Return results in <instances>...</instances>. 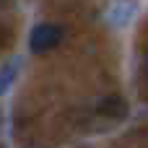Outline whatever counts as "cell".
Listing matches in <instances>:
<instances>
[{"mask_svg": "<svg viewBox=\"0 0 148 148\" xmlns=\"http://www.w3.org/2000/svg\"><path fill=\"white\" fill-rule=\"evenodd\" d=\"M3 3H5V0H0V5H3Z\"/></svg>", "mask_w": 148, "mask_h": 148, "instance_id": "8992f818", "label": "cell"}, {"mask_svg": "<svg viewBox=\"0 0 148 148\" xmlns=\"http://www.w3.org/2000/svg\"><path fill=\"white\" fill-rule=\"evenodd\" d=\"M135 10H138V3L135 0H114L109 5V10H107V21L114 29H122V26H127L133 21Z\"/></svg>", "mask_w": 148, "mask_h": 148, "instance_id": "7a4b0ae2", "label": "cell"}, {"mask_svg": "<svg viewBox=\"0 0 148 148\" xmlns=\"http://www.w3.org/2000/svg\"><path fill=\"white\" fill-rule=\"evenodd\" d=\"M65 36V29L57 26V23H39L36 29H31V36H29V49L34 55H42V52H49L52 47H57Z\"/></svg>", "mask_w": 148, "mask_h": 148, "instance_id": "6da1fadb", "label": "cell"}, {"mask_svg": "<svg viewBox=\"0 0 148 148\" xmlns=\"http://www.w3.org/2000/svg\"><path fill=\"white\" fill-rule=\"evenodd\" d=\"M96 112H99V114H107V117L120 120V117H125V114H127V104H125V99H122V96H104V99L96 104Z\"/></svg>", "mask_w": 148, "mask_h": 148, "instance_id": "3957f363", "label": "cell"}, {"mask_svg": "<svg viewBox=\"0 0 148 148\" xmlns=\"http://www.w3.org/2000/svg\"><path fill=\"white\" fill-rule=\"evenodd\" d=\"M143 70H146V75H148V55L143 57Z\"/></svg>", "mask_w": 148, "mask_h": 148, "instance_id": "5b68a950", "label": "cell"}, {"mask_svg": "<svg viewBox=\"0 0 148 148\" xmlns=\"http://www.w3.org/2000/svg\"><path fill=\"white\" fill-rule=\"evenodd\" d=\"M18 68H21V62H18V60H10V62H5V65L0 68V96H3L10 86H13Z\"/></svg>", "mask_w": 148, "mask_h": 148, "instance_id": "277c9868", "label": "cell"}]
</instances>
